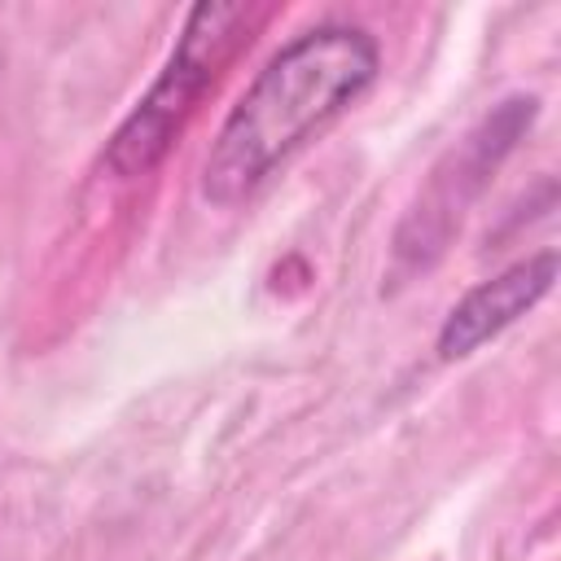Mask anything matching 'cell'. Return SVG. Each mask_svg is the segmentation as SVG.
<instances>
[{"mask_svg":"<svg viewBox=\"0 0 561 561\" xmlns=\"http://www.w3.org/2000/svg\"><path fill=\"white\" fill-rule=\"evenodd\" d=\"M557 280V254L543 250L535 259L513 263L508 272H500L495 280L473 285L443 320L438 329V355L443 359H465L473 355L482 342H491L495 333H504L517 316H526Z\"/></svg>","mask_w":561,"mask_h":561,"instance_id":"3957f363","label":"cell"},{"mask_svg":"<svg viewBox=\"0 0 561 561\" xmlns=\"http://www.w3.org/2000/svg\"><path fill=\"white\" fill-rule=\"evenodd\" d=\"M377 66V39L359 26L324 22L294 35L228 110L202 167V197L215 206L250 197L307 136L373 83Z\"/></svg>","mask_w":561,"mask_h":561,"instance_id":"6da1fadb","label":"cell"},{"mask_svg":"<svg viewBox=\"0 0 561 561\" xmlns=\"http://www.w3.org/2000/svg\"><path fill=\"white\" fill-rule=\"evenodd\" d=\"M259 18H263V9H250V4H210L206 0V4L188 9L184 31H180L162 75L136 101V110L123 118V127L114 131V140L105 149V167L118 180L145 175L171 149L175 131L197 110V101L215 83L219 66H228L232 53L250 39Z\"/></svg>","mask_w":561,"mask_h":561,"instance_id":"7a4b0ae2","label":"cell"}]
</instances>
